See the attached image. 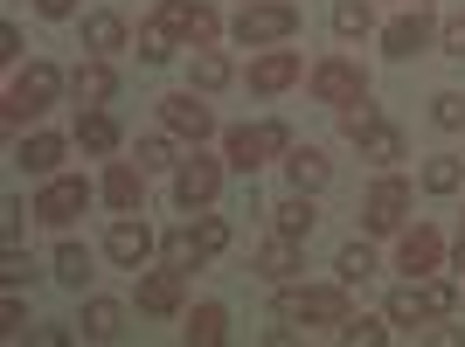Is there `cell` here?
Listing matches in <instances>:
<instances>
[{
    "label": "cell",
    "instance_id": "obj_38",
    "mask_svg": "<svg viewBox=\"0 0 465 347\" xmlns=\"http://www.w3.org/2000/svg\"><path fill=\"white\" fill-rule=\"evenodd\" d=\"M369 125H375V104H369V97H361V104H348V112H341V133H348V139H361V133H369Z\"/></svg>",
    "mask_w": 465,
    "mask_h": 347
},
{
    "label": "cell",
    "instance_id": "obj_22",
    "mask_svg": "<svg viewBox=\"0 0 465 347\" xmlns=\"http://www.w3.org/2000/svg\"><path fill=\"white\" fill-rule=\"evenodd\" d=\"M354 146H361V160H369V167H396V160H403V133H396V125H382V118H375Z\"/></svg>",
    "mask_w": 465,
    "mask_h": 347
},
{
    "label": "cell",
    "instance_id": "obj_2",
    "mask_svg": "<svg viewBox=\"0 0 465 347\" xmlns=\"http://www.w3.org/2000/svg\"><path fill=\"white\" fill-rule=\"evenodd\" d=\"M292 35H299V7L292 0H251L236 15V42L243 49H272V42H292Z\"/></svg>",
    "mask_w": 465,
    "mask_h": 347
},
{
    "label": "cell",
    "instance_id": "obj_11",
    "mask_svg": "<svg viewBox=\"0 0 465 347\" xmlns=\"http://www.w3.org/2000/svg\"><path fill=\"white\" fill-rule=\"evenodd\" d=\"M299 84V49H264V56L251 63V91L257 97H278Z\"/></svg>",
    "mask_w": 465,
    "mask_h": 347
},
{
    "label": "cell",
    "instance_id": "obj_16",
    "mask_svg": "<svg viewBox=\"0 0 465 347\" xmlns=\"http://www.w3.org/2000/svg\"><path fill=\"white\" fill-rule=\"evenodd\" d=\"M438 264H445V236L424 230V223L403 230V243H396V271H438Z\"/></svg>",
    "mask_w": 465,
    "mask_h": 347
},
{
    "label": "cell",
    "instance_id": "obj_8",
    "mask_svg": "<svg viewBox=\"0 0 465 347\" xmlns=\"http://www.w3.org/2000/svg\"><path fill=\"white\" fill-rule=\"evenodd\" d=\"M84 209H91V181H77V174H49V188L35 194V215L56 223V230L70 223V215H84Z\"/></svg>",
    "mask_w": 465,
    "mask_h": 347
},
{
    "label": "cell",
    "instance_id": "obj_35",
    "mask_svg": "<svg viewBox=\"0 0 465 347\" xmlns=\"http://www.w3.org/2000/svg\"><path fill=\"white\" fill-rule=\"evenodd\" d=\"M174 56V35H167V21H146L139 28V63H167Z\"/></svg>",
    "mask_w": 465,
    "mask_h": 347
},
{
    "label": "cell",
    "instance_id": "obj_20",
    "mask_svg": "<svg viewBox=\"0 0 465 347\" xmlns=\"http://www.w3.org/2000/svg\"><path fill=\"white\" fill-rule=\"evenodd\" d=\"M84 49H91V56H112V49H125V15H112V7L84 15Z\"/></svg>",
    "mask_w": 465,
    "mask_h": 347
},
{
    "label": "cell",
    "instance_id": "obj_13",
    "mask_svg": "<svg viewBox=\"0 0 465 347\" xmlns=\"http://www.w3.org/2000/svg\"><path fill=\"white\" fill-rule=\"evenodd\" d=\"M70 97H77V112H91V104H104V97H118V77H112V63L91 56L70 70Z\"/></svg>",
    "mask_w": 465,
    "mask_h": 347
},
{
    "label": "cell",
    "instance_id": "obj_12",
    "mask_svg": "<svg viewBox=\"0 0 465 347\" xmlns=\"http://www.w3.org/2000/svg\"><path fill=\"white\" fill-rule=\"evenodd\" d=\"M104 202H112L118 215H139V209H146V167L112 160V174H104Z\"/></svg>",
    "mask_w": 465,
    "mask_h": 347
},
{
    "label": "cell",
    "instance_id": "obj_27",
    "mask_svg": "<svg viewBox=\"0 0 465 347\" xmlns=\"http://www.w3.org/2000/svg\"><path fill=\"white\" fill-rule=\"evenodd\" d=\"M188 84H194V91H223V84H230V56H223V49H194Z\"/></svg>",
    "mask_w": 465,
    "mask_h": 347
},
{
    "label": "cell",
    "instance_id": "obj_5",
    "mask_svg": "<svg viewBox=\"0 0 465 347\" xmlns=\"http://www.w3.org/2000/svg\"><path fill=\"white\" fill-rule=\"evenodd\" d=\"M153 21H167V35H181L188 49H209V42L223 35V21H215L209 0H160Z\"/></svg>",
    "mask_w": 465,
    "mask_h": 347
},
{
    "label": "cell",
    "instance_id": "obj_44",
    "mask_svg": "<svg viewBox=\"0 0 465 347\" xmlns=\"http://www.w3.org/2000/svg\"><path fill=\"white\" fill-rule=\"evenodd\" d=\"M35 15L42 21H70V15H77V0H35Z\"/></svg>",
    "mask_w": 465,
    "mask_h": 347
},
{
    "label": "cell",
    "instance_id": "obj_34",
    "mask_svg": "<svg viewBox=\"0 0 465 347\" xmlns=\"http://www.w3.org/2000/svg\"><path fill=\"white\" fill-rule=\"evenodd\" d=\"M56 278H63V285H91V251H84V243H63V251H56Z\"/></svg>",
    "mask_w": 465,
    "mask_h": 347
},
{
    "label": "cell",
    "instance_id": "obj_46",
    "mask_svg": "<svg viewBox=\"0 0 465 347\" xmlns=\"http://www.w3.org/2000/svg\"><path fill=\"white\" fill-rule=\"evenodd\" d=\"M417 7H424V0H417Z\"/></svg>",
    "mask_w": 465,
    "mask_h": 347
},
{
    "label": "cell",
    "instance_id": "obj_23",
    "mask_svg": "<svg viewBox=\"0 0 465 347\" xmlns=\"http://www.w3.org/2000/svg\"><path fill=\"white\" fill-rule=\"evenodd\" d=\"M15 167H28V174H42V181H49V174L63 167V139H56V133H35V139H21Z\"/></svg>",
    "mask_w": 465,
    "mask_h": 347
},
{
    "label": "cell",
    "instance_id": "obj_18",
    "mask_svg": "<svg viewBox=\"0 0 465 347\" xmlns=\"http://www.w3.org/2000/svg\"><path fill=\"white\" fill-rule=\"evenodd\" d=\"M181 278L188 271H153V278H139V312H181Z\"/></svg>",
    "mask_w": 465,
    "mask_h": 347
},
{
    "label": "cell",
    "instance_id": "obj_36",
    "mask_svg": "<svg viewBox=\"0 0 465 347\" xmlns=\"http://www.w3.org/2000/svg\"><path fill=\"white\" fill-rule=\"evenodd\" d=\"M430 118H438L445 133H465V91H438L430 97Z\"/></svg>",
    "mask_w": 465,
    "mask_h": 347
},
{
    "label": "cell",
    "instance_id": "obj_10",
    "mask_svg": "<svg viewBox=\"0 0 465 347\" xmlns=\"http://www.w3.org/2000/svg\"><path fill=\"white\" fill-rule=\"evenodd\" d=\"M104 257H112V264H125V271H139L146 257H153V230H146L139 215H118L112 236H104Z\"/></svg>",
    "mask_w": 465,
    "mask_h": 347
},
{
    "label": "cell",
    "instance_id": "obj_25",
    "mask_svg": "<svg viewBox=\"0 0 465 347\" xmlns=\"http://www.w3.org/2000/svg\"><path fill=\"white\" fill-rule=\"evenodd\" d=\"M125 333V306L118 299H91L84 306V341H118Z\"/></svg>",
    "mask_w": 465,
    "mask_h": 347
},
{
    "label": "cell",
    "instance_id": "obj_4",
    "mask_svg": "<svg viewBox=\"0 0 465 347\" xmlns=\"http://www.w3.org/2000/svg\"><path fill=\"white\" fill-rule=\"evenodd\" d=\"M312 97H320V104H333V112H348V104H361V97H369V70H361V63H348V56H327L320 70H312Z\"/></svg>",
    "mask_w": 465,
    "mask_h": 347
},
{
    "label": "cell",
    "instance_id": "obj_39",
    "mask_svg": "<svg viewBox=\"0 0 465 347\" xmlns=\"http://www.w3.org/2000/svg\"><path fill=\"white\" fill-rule=\"evenodd\" d=\"M194 236H202V243H209V257H215L223 243H230V223H223V215H202V223H194Z\"/></svg>",
    "mask_w": 465,
    "mask_h": 347
},
{
    "label": "cell",
    "instance_id": "obj_6",
    "mask_svg": "<svg viewBox=\"0 0 465 347\" xmlns=\"http://www.w3.org/2000/svg\"><path fill=\"white\" fill-rule=\"evenodd\" d=\"M285 146H292V133H285V125H272V118H264V125H236V133H230V167L236 174H257L272 154H285Z\"/></svg>",
    "mask_w": 465,
    "mask_h": 347
},
{
    "label": "cell",
    "instance_id": "obj_45",
    "mask_svg": "<svg viewBox=\"0 0 465 347\" xmlns=\"http://www.w3.org/2000/svg\"><path fill=\"white\" fill-rule=\"evenodd\" d=\"M451 264H459V271H465V243H459V257H451Z\"/></svg>",
    "mask_w": 465,
    "mask_h": 347
},
{
    "label": "cell",
    "instance_id": "obj_42",
    "mask_svg": "<svg viewBox=\"0 0 465 347\" xmlns=\"http://www.w3.org/2000/svg\"><path fill=\"white\" fill-rule=\"evenodd\" d=\"M28 271H35V264L21 257V243H7V264H0V278H7V285H28Z\"/></svg>",
    "mask_w": 465,
    "mask_h": 347
},
{
    "label": "cell",
    "instance_id": "obj_31",
    "mask_svg": "<svg viewBox=\"0 0 465 347\" xmlns=\"http://www.w3.org/2000/svg\"><path fill=\"white\" fill-rule=\"evenodd\" d=\"M333 278H341V285H361V278H375V251H369V243H341V257H333Z\"/></svg>",
    "mask_w": 465,
    "mask_h": 347
},
{
    "label": "cell",
    "instance_id": "obj_14",
    "mask_svg": "<svg viewBox=\"0 0 465 347\" xmlns=\"http://www.w3.org/2000/svg\"><path fill=\"white\" fill-rule=\"evenodd\" d=\"M430 35H438V28H430V15L417 7V15H396V21L382 28V49L403 63V56H417V49H430Z\"/></svg>",
    "mask_w": 465,
    "mask_h": 347
},
{
    "label": "cell",
    "instance_id": "obj_41",
    "mask_svg": "<svg viewBox=\"0 0 465 347\" xmlns=\"http://www.w3.org/2000/svg\"><path fill=\"white\" fill-rule=\"evenodd\" d=\"M424 299H430V320H445V312H451V299H459V292H451L445 278H430V285H424Z\"/></svg>",
    "mask_w": 465,
    "mask_h": 347
},
{
    "label": "cell",
    "instance_id": "obj_33",
    "mask_svg": "<svg viewBox=\"0 0 465 347\" xmlns=\"http://www.w3.org/2000/svg\"><path fill=\"white\" fill-rule=\"evenodd\" d=\"M375 28V15H369V0H333V35H369Z\"/></svg>",
    "mask_w": 465,
    "mask_h": 347
},
{
    "label": "cell",
    "instance_id": "obj_30",
    "mask_svg": "<svg viewBox=\"0 0 465 347\" xmlns=\"http://www.w3.org/2000/svg\"><path fill=\"white\" fill-rule=\"evenodd\" d=\"M223 333H230V312L223 306H194L188 312V347H215Z\"/></svg>",
    "mask_w": 465,
    "mask_h": 347
},
{
    "label": "cell",
    "instance_id": "obj_28",
    "mask_svg": "<svg viewBox=\"0 0 465 347\" xmlns=\"http://www.w3.org/2000/svg\"><path fill=\"white\" fill-rule=\"evenodd\" d=\"M459 188H465V160L459 154L424 160V194H459Z\"/></svg>",
    "mask_w": 465,
    "mask_h": 347
},
{
    "label": "cell",
    "instance_id": "obj_37",
    "mask_svg": "<svg viewBox=\"0 0 465 347\" xmlns=\"http://www.w3.org/2000/svg\"><path fill=\"white\" fill-rule=\"evenodd\" d=\"M139 167L160 174V167H181V160H174V146H167V139H139Z\"/></svg>",
    "mask_w": 465,
    "mask_h": 347
},
{
    "label": "cell",
    "instance_id": "obj_9",
    "mask_svg": "<svg viewBox=\"0 0 465 347\" xmlns=\"http://www.w3.org/2000/svg\"><path fill=\"white\" fill-rule=\"evenodd\" d=\"M215 194H223V160H209V154L181 160V174H174V202L181 209H209Z\"/></svg>",
    "mask_w": 465,
    "mask_h": 347
},
{
    "label": "cell",
    "instance_id": "obj_1",
    "mask_svg": "<svg viewBox=\"0 0 465 347\" xmlns=\"http://www.w3.org/2000/svg\"><path fill=\"white\" fill-rule=\"evenodd\" d=\"M278 320L285 327H333L348 320V285H312V292H278Z\"/></svg>",
    "mask_w": 465,
    "mask_h": 347
},
{
    "label": "cell",
    "instance_id": "obj_7",
    "mask_svg": "<svg viewBox=\"0 0 465 347\" xmlns=\"http://www.w3.org/2000/svg\"><path fill=\"white\" fill-rule=\"evenodd\" d=\"M403 215H410V181L403 174H382L369 188V202H361V223H369L375 236H389V230H403Z\"/></svg>",
    "mask_w": 465,
    "mask_h": 347
},
{
    "label": "cell",
    "instance_id": "obj_26",
    "mask_svg": "<svg viewBox=\"0 0 465 347\" xmlns=\"http://www.w3.org/2000/svg\"><path fill=\"white\" fill-rule=\"evenodd\" d=\"M424 320H430V299L417 285H396V292H389V327H424Z\"/></svg>",
    "mask_w": 465,
    "mask_h": 347
},
{
    "label": "cell",
    "instance_id": "obj_19",
    "mask_svg": "<svg viewBox=\"0 0 465 347\" xmlns=\"http://www.w3.org/2000/svg\"><path fill=\"white\" fill-rule=\"evenodd\" d=\"M257 278H272V285H292V278H299V236H272V243L257 251Z\"/></svg>",
    "mask_w": 465,
    "mask_h": 347
},
{
    "label": "cell",
    "instance_id": "obj_29",
    "mask_svg": "<svg viewBox=\"0 0 465 347\" xmlns=\"http://www.w3.org/2000/svg\"><path fill=\"white\" fill-rule=\"evenodd\" d=\"M202 257H209V243H202L194 230H174L167 243H160V264H174V271H194Z\"/></svg>",
    "mask_w": 465,
    "mask_h": 347
},
{
    "label": "cell",
    "instance_id": "obj_15",
    "mask_svg": "<svg viewBox=\"0 0 465 347\" xmlns=\"http://www.w3.org/2000/svg\"><path fill=\"white\" fill-rule=\"evenodd\" d=\"M160 118H167V133H181V139H209V133H215L209 104H194V91H181V97H160Z\"/></svg>",
    "mask_w": 465,
    "mask_h": 347
},
{
    "label": "cell",
    "instance_id": "obj_40",
    "mask_svg": "<svg viewBox=\"0 0 465 347\" xmlns=\"http://www.w3.org/2000/svg\"><path fill=\"white\" fill-rule=\"evenodd\" d=\"M438 42H445V56H459V63H465V15H451L445 28H438Z\"/></svg>",
    "mask_w": 465,
    "mask_h": 347
},
{
    "label": "cell",
    "instance_id": "obj_17",
    "mask_svg": "<svg viewBox=\"0 0 465 347\" xmlns=\"http://www.w3.org/2000/svg\"><path fill=\"white\" fill-rule=\"evenodd\" d=\"M285 174H292V188L320 194V188L333 181V160L320 154V146H285Z\"/></svg>",
    "mask_w": 465,
    "mask_h": 347
},
{
    "label": "cell",
    "instance_id": "obj_24",
    "mask_svg": "<svg viewBox=\"0 0 465 347\" xmlns=\"http://www.w3.org/2000/svg\"><path fill=\"white\" fill-rule=\"evenodd\" d=\"M272 215H278V236H312V223H320V209H312V194H306V188H292Z\"/></svg>",
    "mask_w": 465,
    "mask_h": 347
},
{
    "label": "cell",
    "instance_id": "obj_3",
    "mask_svg": "<svg viewBox=\"0 0 465 347\" xmlns=\"http://www.w3.org/2000/svg\"><path fill=\"white\" fill-rule=\"evenodd\" d=\"M63 84H70V77H63L56 63H28V70H15V84H7V125H21V118L49 112Z\"/></svg>",
    "mask_w": 465,
    "mask_h": 347
},
{
    "label": "cell",
    "instance_id": "obj_43",
    "mask_svg": "<svg viewBox=\"0 0 465 347\" xmlns=\"http://www.w3.org/2000/svg\"><path fill=\"white\" fill-rule=\"evenodd\" d=\"M21 215H35V209H21V202L0 209V236H7V243H21Z\"/></svg>",
    "mask_w": 465,
    "mask_h": 347
},
{
    "label": "cell",
    "instance_id": "obj_32",
    "mask_svg": "<svg viewBox=\"0 0 465 347\" xmlns=\"http://www.w3.org/2000/svg\"><path fill=\"white\" fill-rule=\"evenodd\" d=\"M341 341H348V347H382L389 320H375V312H348V320H341Z\"/></svg>",
    "mask_w": 465,
    "mask_h": 347
},
{
    "label": "cell",
    "instance_id": "obj_21",
    "mask_svg": "<svg viewBox=\"0 0 465 347\" xmlns=\"http://www.w3.org/2000/svg\"><path fill=\"white\" fill-rule=\"evenodd\" d=\"M77 146H84V154H118V118L97 112V104L77 112Z\"/></svg>",
    "mask_w": 465,
    "mask_h": 347
}]
</instances>
